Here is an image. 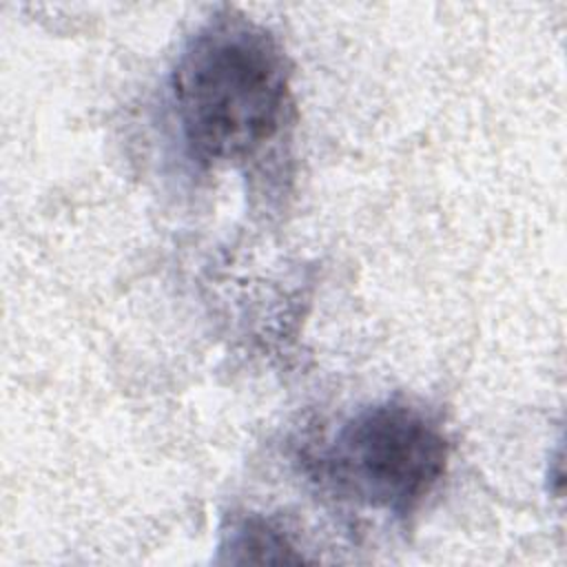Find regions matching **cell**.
I'll list each match as a JSON object with an SVG mask.
<instances>
[{
    "instance_id": "obj_3",
    "label": "cell",
    "mask_w": 567,
    "mask_h": 567,
    "mask_svg": "<svg viewBox=\"0 0 567 567\" xmlns=\"http://www.w3.org/2000/svg\"><path fill=\"white\" fill-rule=\"evenodd\" d=\"M219 551L230 563H299L295 543L261 516H237L221 532Z\"/></svg>"
},
{
    "instance_id": "obj_2",
    "label": "cell",
    "mask_w": 567,
    "mask_h": 567,
    "mask_svg": "<svg viewBox=\"0 0 567 567\" xmlns=\"http://www.w3.org/2000/svg\"><path fill=\"white\" fill-rule=\"evenodd\" d=\"M447 458L450 443L439 421L392 399L346 419L310 463L341 498L408 516L441 483Z\"/></svg>"
},
{
    "instance_id": "obj_1",
    "label": "cell",
    "mask_w": 567,
    "mask_h": 567,
    "mask_svg": "<svg viewBox=\"0 0 567 567\" xmlns=\"http://www.w3.org/2000/svg\"><path fill=\"white\" fill-rule=\"evenodd\" d=\"M188 155L204 166L248 164L290 124V62L255 20L221 11L184 44L171 78Z\"/></svg>"
}]
</instances>
